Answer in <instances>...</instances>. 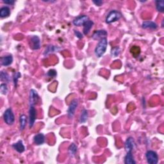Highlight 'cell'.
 Wrapping results in <instances>:
<instances>
[{
    "instance_id": "cell-11",
    "label": "cell",
    "mask_w": 164,
    "mask_h": 164,
    "mask_svg": "<svg viewBox=\"0 0 164 164\" xmlns=\"http://www.w3.org/2000/svg\"><path fill=\"white\" fill-rule=\"evenodd\" d=\"M108 35V33L105 30H96V32L93 33L92 38L94 40H101L103 38H106Z\"/></svg>"
},
{
    "instance_id": "cell-1",
    "label": "cell",
    "mask_w": 164,
    "mask_h": 164,
    "mask_svg": "<svg viewBox=\"0 0 164 164\" xmlns=\"http://www.w3.org/2000/svg\"><path fill=\"white\" fill-rule=\"evenodd\" d=\"M107 46H108L107 39L103 38L101 39L99 41L98 44H97V46L95 48L94 53H95L96 56L97 57H98V58H100V57L103 56L106 51V49H107Z\"/></svg>"
},
{
    "instance_id": "cell-19",
    "label": "cell",
    "mask_w": 164,
    "mask_h": 164,
    "mask_svg": "<svg viewBox=\"0 0 164 164\" xmlns=\"http://www.w3.org/2000/svg\"><path fill=\"white\" fill-rule=\"evenodd\" d=\"M10 9L8 7H3L0 9V17L1 18H5L10 16Z\"/></svg>"
},
{
    "instance_id": "cell-9",
    "label": "cell",
    "mask_w": 164,
    "mask_h": 164,
    "mask_svg": "<svg viewBox=\"0 0 164 164\" xmlns=\"http://www.w3.org/2000/svg\"><path fill=\"white\" fill-rule=\"evenodd\" d=\"M88 20V17L86 15H82L77 17L73 21V23L75 26H83L87 21Z\"/></svg>"
},
{
    "instance_id": "cell-28",
    "label": "cell",
    "mask_w": 164,
    "mask_h": 164,
    "mask_svg": "<svg viewBox=\"0 0 164 164\" xmlns=\"http://www.w3.org/2000/svg\"><path fill=\"white\" fill-rule=\"evenodd\" d=\"M46 75L47 76L50 78H55L57 75L56 71L55 69H50L49 71L47 73Z\"/></svg>"
},
{
    "instance_id": "cell-10",
    "label": "cell",
    "mask_w": 164,
    "mask_h": 164,
    "mask_svg": "<svg viewBox=\"0 0 164 164\" xmlns=\"http://www.w3.org/2000/svg\"><path fill=\"white\" fill-rule=\"evenodd\" d=\"M135 142L133 137H128L125 142V150L127 153L132 152L135 149Z\"/></svg>"
},
{
    "instance_id": "cell-26",
    "label": "cell",
    "mask_w": 164,
    "mask_h": 164,
    "mask_svg": "<svg viewBox=\"0 0 164 164\" xmlns=\"http://www.w3.org/2000/svg\"><path fill=\"white\" fill-rule=\"evenodd\" d=\"M0 91L1 93L3 95H7V92L8 91V88L7 87V83H1L0 85Z\"/></svg>"
},
{
    "instance_id": "cell-17",
    "label": "cell",
    "mask_w": 164,
    "mask_h": 164,
    "mask_svg": "<svg viewBox=\"0 0 164 164\" xmlns=\"http://www.w3.org/2000/svg\"><path fill=\"white\" fill-rule=\"evenodd\" d=\"M93 25H94V22L92 21L88 20V21H87L83 25V33L85 35H87L88 33H89L90 30L92 28Z\"/></svg>"
},
{
    "instance_id": "cell-2",
    "label": "cell",
    "mask_w": 164,
    "mask_h": 164,
    "mask_svg": "<svg viewBox=\"0 0 164 164\" xmlns=\"http://www.w3.org/2000/svg\"><path fill=\"white\" fill-rule=\"evenodd\" d=\"M122 14L120 12H119L116 10H112L109 12L108 14L106 17V23L107 24H111L114 22L119 21L121 18Z\"/></svg>"
},
{
    "instance_id": "cell-8",
    "label": "cell",
    "mask_w": 164,
    "mask_h": 164,
    "mask_svg": "<svg viewBox=\"0 0 164 164\" xmlns=\"http://www.w3.org/2000/svg\"><path fill=\"white\" fill-rule=\"evenodd\" d=\"M39 100V96L37 92L34 89H31L29 96V104L30 106H35Z\"/></svg>"
},
{
    "instance_id": "cell-27",
    "label": "cell",
    "mask_w": 164,
    "mask_h": 164,
    "mask_svg": "<svg viewBox=\"0 0 164 164\" xmlns=\"http://www.w3.org/2000/svg\"><path fill=\"white\" fill-rule=\"evenodd\" d=\"M21 76V74L19 72H16L14 74V77H13V79H14V83L15 87H17V82H18V79L20 78Z\"/></svg>"
},
{
    "instance_id": "cell-30",
    "label": "cell",
    "mask_w": 164,
    "mask_h": 164,
    "mask_svg": "<svg viewBox=\"0 0 164 164\" xmlns=\"http://www.w3.org/2000/svg\"><path fill=\"white\" fill-rule=\"evenodd\" d=\"M3 2L5 3L6 5H13L15 3L14 0H3Z\"/></svg>"
},
{
    "instance_id": "cell-18",
    "label": "cell",
    "mask_w": 164,
    "mask_h": 164,
    "mask_svg": "<svg viewBox=\"0 0 164 164\" xmlns=\"http://www.w3.org/2000/svg\"><path fill=\"white\" fill-rule=\"evenodd\" d=\"M125 164H135L136 163L134 156H133L132 152L127 153L125 157Z\"/></svg>"
},
{
    "instance_id": "cell-20",
    "label": "cell",
    "mask_w": 164,
    "mask_h": 164,
    "mask_svg": "<svg viewBox=\"0 0 164 164\" xmlns=\"http://www.w3.org/2000/svg\"><path fill=\"white\" fill-rule=\"evenodd\" d=\"M78 148L76 144L74 143L70 144L68 148V153L70 157H74L75 156V154H76Z\"/></svg>"
},
{
    "instance_id": "cell-7",
    "label": "cell",
    "mask_w": 164,
    "mask_h": 164,
    "mask_svg": "<svg viewBox=\"0 0 164 164\" xmlns=\"http://www.w3.org/2000/svg\"><path fill=\"white\" fill-rule=\"evenodd\" d=\"M37 119V110L34 106H30L29 109V127L32 128Z\"/></svg>"
},
{
    "instance_id": "cell-24",
    "label": "cell",
    "mask_w": 164,
    "mask_h": 164,
    "mask_svg": "<svg viewBox=\"0 0 164 164\" xmlns=\"http://www.w3.org/2000/svg\"><path fill=\"white\" fill-rule=\"evenodd\" d=\"M155 5H156V8L157 11L160 12H163L164 11V1L163 0H157L155 1Z\"/></svg>"
},
{
    "instance_id": "cell-25",
    "label": "cell",
    "mask_w": 164,
    "mask_h": 164,
    "mask_svg": "<svg viewBox=\"0 0 164 164\" xmlns=\"http://www.w3.org/2000/svg\"><path fill=\"white\" fill-rule=\"evenodd\" d=\"M120 53H121L120 47L118 46L114 47L111 50V55L113 57H117L119 55V54H120Z\"/></svg>"
},
{
    "instance_id": "cell-4",
    "label": "cell",
    "mask_w": 164,
    "mask_h": 164,
    "mask_svg": "<svg viewBox=\"0 0 164 164\" xmlns=\"http://www.w3.org/2000/svg\"><path fill=\"white\" fill-rule=\"evenodd\" d=\"M145 158L149 164H157L158 162V155L154 151H148L145 153Z\"/></svg>"
},
{
    "instance_id": "cell-29",
    "label": "cell",
    "mask_w": 164,
    "mask_h": 164,
    "mask_svg": "<svg viewBox=\"0 0 164 164\" xmlns=\"http://www.w3.org/2000/svg\"><path fill=\"white\" fill-rule=\"evenodd\" d=\"M74 35L75 36H76L77 38H78L79 39H82L83 37V34L80 32H79V31H77V30H74Z\"/></svg>"
},
{
    "instance_id": "cell-21",
    "label": "cell",
    "mask_w": 164,
    "mask_h": 164,
    "mask_svg": "<svg viewBox=\"0 0 164 164\" xmlns=\"http://www.w3.org/2000/svg\"><path fill=\"white\" fill-rule=\"evenodd\" d=\"M27 117L25 115H21L19 117V123H20V130L21 131H23L24 130V128L26 126V123H27Z\"/></svg>"
},
{
    "instance_id": "cell-6",
    "label": "cell",
    "mask_w": 164,
    "mask_h": 164,
    "mask_svg": "<svg viewBox=\"0 0 164 164\" xmlns=\"http://www.w3.org/2000/svg\"><path fill=\"white\" fill-rule=\"evenodd\" d=\"M78 106V100L76 99H74L72 100L70 102V103L69 106V108L68 110V116L69 119H73L75 112H76V110Z\"/></svg>"
},
{
    "instance_id": "cell-16",
    "label": "cell",
    "mask_w": 164,
    "mask_h": 164,
    "mask_svg": "<svg viewBox=\"0 0 164 164\" xmlns=\"http://www.w3.org/2000/svg\"><path fill=\"white\" fill-rule=\"evenodd\" d=\"M12 148H14L16 151H17L19 153H23L25 151V147L23 143V141L21 140H19L17 142L15 143L12 145Z\"/></svg>"
},
{
    "instance_id": "cell-13",
    "label": "cell",
    "mask_w": 164,
    "mask_h": 164,
    "mask_svg": "<svg viewBox=\"0 0 164 164\" xmlns=\"http://www.w3.org/2000/svg\"><path fill=\"white\" fill-rule=\"evenodd\" d=\"M0 61H1V65L5 66V67H7V66H9L12 64L13 57L10 55L1 56V59H0Z\"/></svg>"
},
{
    "instance_id": "cell-23",
    "label": "cell",
    "mask_w": 164,
    "mask_h": 164,
    "mask_svg": "<svg viewBox=\"0 0 164 164\" xmlns=\"http://www.w3.org/2000/svg\"><path fill=\"white\" fill-rule=\"evenodd\" d=\"M0 78H1V81L4 82H10V77L6 71H1V74H0Z\"/></svg>"
},
{
    "instance_id": "cell-31",
    "label": "cell",
    "mask_w": 164,
    "mask_h": 164,
    "mask_svg": "<svg viewBox=\"0 0 164 164\" xmlns=\"http://www.w3.org/2000/svg\"><path fill=\"white\" fill-rule=\"evenodd\" d=\"M92 2L97 6H101V5L103 3V1H101V0H94V1H92Z\"/></svg>"
},
{
    "instance_id": "cell-14",
    "label": "cell",
    "mask_w": 164,
    "mask_h": 164,
    "mask_svg": "<svg viewBox=\"0 0 164 164\" xmlns=\"http://www.w3.org/2000/svg\"><path fill=\"white\" fill-rule=\"evenodd\" d=\"M142 27L144 29H150V30H156L158 28V25L156 23L151 21H144L142 24Z\"/></svg>"
},
{
    "instance_id": "cell-3",
    "label": "cell",
    "mask_w": 164,
    "mask_h": 164,
    "mask_svg": "<svg viewBox=\"0 0 164 164\" xmlns=\"http://www.w3.org/2000/svg\"><path fill=\"white\" fill-rule=\"evenodd\" d=\"M4 121L7 125H12L15 122V116L12 108H7L3 114Z\"/></svg>"
},
{
    "instance_id": "cell-5",
    "label": "cell",
    "mask_w": 164,
    "mask_h": 164,
    "mask_svg": "<svg viewBox=\"0 0 164 164\" xmlns=\"http://www.w3.org/2000/svg\"><path fill=\"white\" fill-rule=\"evenodd\" d=\"M29 44L30 48L32 49L33 50H38L41 46V39L37 35H33L30 38Z\"/></svg>"
},
{
    "instance_id": "cell-15",
    "label": "cell",
    "mask_w": 164,
    "mask_h": 164,
    "mask_svg": "<svg viewBox=\"0 0 164 164\" xmlns=\"http://www.w3.org/2000/svg\"><path fill=\"white\" fill-rule=\"evenodd\" d=\"M33 141L34 143L37 145H42L44 143V141H45V137H44V134L40 133V134H38L34 136Z\"/></svg>"
},
{
    "instance_id": "cell-12",
    "label": "cell",
    "mask_w": 164,
    "mask_h": 164,
    "mask_svg": "<svg viewBox=\"0 0 164 164\" xmlns=\"http://www.w3.org/2000/svg\"><path fill=\"white\" fill-rule=\"evenodd\" d=\"M62 50V47L57 46H54V45H49L46 47L45 51L44 52V56H47L51 54V53H55V52H58Z\"/></svg>"
},
{
    "instance_id": "cell-22",
    "label": "cell",
    "mask_w": 164,
    "mask_h": 164,
    "mask_svg": "<svg viewBox=\"0 0 164 164\" xmlns=\"http://www.w3.org/2000/svg\"><path fill=\"white\" fill-rule=\"evenodd\" d=\"M88 117V112L86 109H83L80 118H79V122L85 123L87 121Z\"/></svg>"
}]
</instances>
